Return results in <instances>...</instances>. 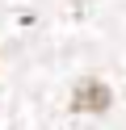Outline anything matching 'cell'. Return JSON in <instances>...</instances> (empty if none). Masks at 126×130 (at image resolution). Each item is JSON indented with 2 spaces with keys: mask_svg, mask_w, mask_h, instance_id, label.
<instances>
[{
  "mask_svg": "<svg viewBox=\"0 0 126 130\" xmlns=\"http://www.w3.org/2000/svg\"><path fill=\"white\" fill-rule=\"evenodd\" d=\"M109 88L101 84V80H80L76 84V96H72V109L76 113H105L109 109Z\"/></svg>",
  "mask_w": 126,
  "mask_h": 130,
  "instance_id": "6da1fadb",
  "label": "cell"
}]
</instances>
